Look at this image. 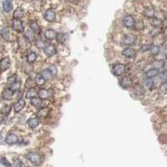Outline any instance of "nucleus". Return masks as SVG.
Returning <instances> with one entry per match:
<instances>
[{"instance_id": "c85d7f7f", "label": "nucleus", "mask_w": 167, "mask_h": 167, "mask_svg": "<svg viewBox=\"0 0 167 167\" xmlns=\"http://www.w3.org/2000/svg\"><path fill=\"white\" fill-rule=\"evenodd\" d=\"M35 60H36V53L34 52V51H30V53L28 54V55H27V61H28V63L32 64V63H34V61H35Z\"/></svg>"}, {"instance_id": "dca6fc26", "label": "nucleus", "mask_w": 167, "mask_h": 167, "mask_svg": "<svg viewBox=\"0 0 167 167\" xmlns=\"http://www.w3.org/2000/svg\"><path fill=\"white\" fill-rule=\"evenodd\" d=\"M25 101L24 99H20L17 103H15V111L16 113H19L20 112L23 108H25Z\"/></svg>"}, {"instance_id": "f03ea898", "label": "nucleus", "mask_w": 167, "mask_h": 167, "mask_svg": "<svg viewBox=\"0 0 167 167\" xmlns=\"http://www.w3.org/2000/svg\"><path fill=\"white\" fill-rule=\"evenodd\" d=\"M136 35L133 34H124L123 38V44L124 45H132L136 42Z\"/></svg>"}, {"instance_id": "09e8293b", "label": "nucleus", "mask_w": 167, "mask_h": 167, "mask_svg": "<svg viewBox=\"0 0 167 167\" xmlns=\"http://www.w3.org/2000/svg\"><path fill=\"white\" fill-rule=\"evenodd\" d=\"M1 140H2V134L0 133V142H1Z\"/></svg>"}, {"instance_id": "37998d69", "label": "nucleus", "mask_w": 167, "mask_h": 167, "mask_svg": "<svg viewBox=\"0 0 167 167\" xmlns=\"http://www.w3.org/2000/svg\"><path fill=\"white\" fill-rule=\"evenodd\" d=\"M151 49V46L149 45V44H145V45H143L141 46V50L142 51H147V50H150Z\"/></svg>"}, {"instance_id": "1a4fd4ad", "label": "nucleus", "mask_w": 167, "mask_h": 167, "mask_svg": "<svg viewBox=\"0 0 167 167\" xmlns=\"http://www.w3.org/2000/svg\"><path fill=\"white\" fill-rule=\"evenodd\" d=\"M19 141H20L19 137L14 133H9L5 139V142L8 144H15L19 143Z\"/></svg>"}, {"instance_id": "f8f14e48", "label": "nucleus", "mask_w": 167, "mask_h": 167, "mask_svg": "<svg viewBox=\"0 0 167 167\" xmlns=\"http://www.w3.org/2000/svg\"><path fill=\"white\" fill-rule=\"evenodd\" d=\"M27 123L30 128L34 129L36 127H38V125L39 124V118L38 117H32L28 119Z\"/></svg>"}, {"instance_id": "f704fd0d", "label": "nucleus", "mask_w": 167, "mask_h": 167, "mask_svg": "<svg viewBox=\"0 0 167 167\" xmlns=\"http://www.w3.org/2000/svg\"><path fill=\"white\" fill-rule=\"evenodd\" d=\"M34 33L32 31V30H29V31L26 32L25 37L27 38V39H28L29 41H32V39H34Z\"/></svg>"}, {"instance_id": "e433bc0d", "label": "nucleus", "mask_w": 167, "mask_h": 167, "mask_svg": "<svg viewBox=\"0 0 167 167\" xmlns=\"http://www.w3.org/2000/svg\"><path fill=\"white\" fill-rule=\"evenodd\" d=\"M151 24H152L153 26H155V27H158V26H160V25H162V21L160 20H159V19H153L152 21H151Z\"/></svg>"}, {"instance_id": "a878e982", "label": "nucleus", "mask_w": 167, "mask_h": 167, "mask_svg": "<svg viewBox=\"0 0 167 167\" xmlns=\"http://www.w3.org/2000/svg\"><path fill=\"white\" fill-rule=\"evenodd\" d=\"M38 95V93L36 92V90L33 88H30L28 90V92L26 93V98H27L32 99L34 98H36V96Z\"/></svg>"}, {"instance_id": "8fccbe9b", "label": "nucleus", "mask_w": 167, "mask_h": 167, "mask_svg": "<svg viewBox=\"0 0 167 167\" xmlns=\"http://www.w3.org/2000/svg\"><path fill=\"white\" fill-rule=\"evenodd\" d=\"M165 67L166 68V70H167V63H165Z\"/></svg>"}, {"instance_id": "b1692460", "label": "nucleus", "mask_w": 167, "mask_h": 167, "mask_svg": "<svg viewBox=\"0 0 167 167\" xmlns=\"http://www.w3.org/2000/svg\"><path fill=\"white\" fill-rule=\"evenodd\" d=\"M30 30H32L34 34H39V31H40V28H39V25H38L36 22H34V21H31V22H30Z\"/></svg>"}, {"instance_id": "393cba45", "label": "nucleus", "mask_w": 167, "mask_h": 167, "mask_svg": "<svg viewBox=\"0 0 167 167\" xmlns=\"http://www.w3.org/2000/svg\"><path fill=\"white\" fill-rule=\"evenodd\" d=\"M133 92L134 93L135 95H138V96H142L144 94V88L139 86V85H136L134 88H133Z\"/></svg>"}, {"instance_id": "c9c22d12", "label": "nucleus", "mask_w": 167, "mask_h": 167, "mask_svg": "<svg viewBox=\"0 0 167 167\" xmlns=\"http://www.w3.org/2000/svg\"><path fill=\"white\" fill-rule=\"evenodd\" d=\"M160 79L162 82V83H166L167 82V71H163L162 73L160 75Z\"/></svg>"}, {"instance_id": "9b49d317", "label": "nucleus", "mask_w": 167, "mask_h": 167, "mask_svg": "<svg viewBox=\"0 0 167 167\" xmlns=\"http://www.w3.org/2000/svg\"><path fill=\"white\" fill-rule=\"evenodd\" d=\"M10 66V59L9 57H4L0 61V71H5L6 70L9 68Z\"/></svg>"}, {"instance_id": "412c9836", "label": "nucleus", "mask_w": 167, "mask_h": 167, "mask_svg": "<svg viewBox=\"0 0 167 167\" xmlns=\"http://www.w3.org/2000/svg\"><path fill=\"white\" fill-rule=\"evenodd\" d=\"M25 15V11L23 9L19 8L15 10V13H14V19H17V20H20L21 18H23Z\"/></svg>"}, {"instance_id": "5701e85b", "label": "nucleus", "mask_w": 167, "mask_h": 167, "mask_svg": "<svg viewBox=\"0 0 167 167\" xmlns=\"http://www.w3.org/2000/svg\"><path fill=\"white\" fill-rule=\"evenodd\" d=\"M67 38H68L67 34H64V33H60V34H57V35H56V39H57V41H58L59 43H61V44L66 43V40H67Z\"/></svg>"}, {"instance_id": "603ef678", "label": "nucleus", "mask_w": 167, "mask_h": 167, "mask_svg": "<svg viewBox=\"0 0 167 167\" xmlns=\"http://www.w3.org/2000/svg\"><path fill=\"white\" fill-rule=\"evenodd\" d=\"M26 167H30V166H26Z\"/></svg>"}, {"instance_id": "cd10ccee", "label": "nucleus", "mask_w": 167, "mask_h": 167, "mask_svg": "<svg viewBox=\"0 0 167 167\" xmlns=\"http://www.w3.org/2000/svg\"><path fill=\"white\" fill-rule=\"evenodd\" d=\"M144 15L145 17L149 18V19L154 18V16H155V9H154L153 8H148V9H146L144 10Z\"/></svg>"}, {"instance_id": "0eeeda50", "label": "nucleus", "mask_w": 167, "mask_h": 167, "mask_svg": "<svg viewBox=\"0 0 167 167\" xmlns=\"http://www.w3.org/2000/svg\"><path fill=\"white\" fill-rule=\"evenodd\" d=\"M119 84L123 88H129L133 85V79L130 77H123V78L120 80Z\"/></svg>"}, {"instance_id": "f3484780", "label": "nucleus", "mask_w": 167, "mask_h": 167, "mask_svg": "<svg viewBox=\"0 0 167 167\" xmlns=\"http://www.w3.org/2000/svg\"><path fill=\"white\" fill-rule=\"evenodd\" d=\"M38 97L41 100H45L49 98V91L46 90V89H39V92H38Z\"/></svg>"}, {"instance_id": "423d86ee", "label": "nucleus", "mask_w": 167, "mask_h": 167, "mask_svg": "<svg viewBox=\"0 0 167 167\" xmlns=\"http://www.w3.org/2000/svg\"><path fill=\"white\" fill-rule=\"evenodd\" d=\"M55 17H56V14L53 9H47L44 15V19L48 22H54L55 20Z\"/></svg>"}, {"instance_id": "2eb2a0df", "label": "nucleus", "mask_w": 167, "mask_h": 167, "mask_svg": "<svg viewBox=\"0 0 167 167\" xmlns=\"http://www.w3.org/2000/svg\"><path fill=\"white\" fill-rule=\"evenodd\" d=\"M50 113V108H39L37 112V117L39 118H44L48 116Z\"/></svg>"}, {"instance_id": "a211bd4d", "label": "nucleus", "mask_w": 167, "mask_h": 167, "mask_svg": "<svg viewBox=\"0 0 167 167\" xmlns=\"http://www.w3.org/2000/svg\"><path fill=\"white\" fill-rule=\"evenodd\" d=\"M0 34H1V36L2 38L7 41H10L11 39H10V33L9 30H8L7 28H3L1 31H0Z\"/></svg>"}, {"instance_id": "6ab92c4d", "label": "nucleus", "mask_w": 167, "mask_h": 167, "mask_svg": "<svg viewBox=\"0 0 167 167\" xmlns=\"http://www.w3.org/2000/svg\"><path fill=\"white\" fill-rule=\"evenodd\" d=\"M3 8L4 10L6 13L10 12L12 9H13V4H12V0H4V4H3Z\"/></svg>"}, {"instance_id": "de8ad7c7", "label": "nucleus", "mask_w": 167, "mask_h": 167, "mask_svg": "<svg viewBox=\"0 0 167 167\" xmlns=\"http://www.w3.org/2000/svg\"><path fill=\"white\" fill-rule=\"evenodd\" d=\"M2 121H3V118L0 117V124H1V123H2Z\"/></svg>"}, {"instance_id": "c756f323", "label": "nucleus", "mask_w": 167, "mask_h": 167, "mask_svg": "<svg viewBox=\"0 0 167 167\" xmlns=\"http://www.w3.org/2000/svg\"><path fill=\"white\" fill-rule=\"evenodd\" d=\"M40 74L42 75V77H44L45 81L46 80H50V79L53 77V75L50 73V71L48 69H45L44 71H42Z\"/></svg>"}, {"instance_id": "ea45409f", "label": "nucleus", "mask_w": 167, "mask_h": 167, "mask_svg": "<svg viewBox=\"0 0 167 167\" xmlns=\"http://www.w3.org/2000/svg\"><path fill=\"white\" fill-rule=\"evenodd\" d=\"M9 111H10V107L9 106H8V105H6V106H4V108H2L1 113H3V114H4V115H8V114L9 113Z\"/></svg>"}, {"instance_id": "39448f33", "label": "nucleus", "mask_w": 167, "mask_h": 167, "mask_svg": "<svg viewBox=\"0 0 167 167\" xmlns=\"http://www.w3.org/2000/svg\"><path fill=\"white\" fill-rule=\"evenodd\" d=\"M12 28L19 33H22L25 30L23 22L20 20H17V19H14L12 21Z\"/></svg>"}, {"instance_id": "bb28decb", "label": "nucleus", "mask_w": 167, "mask_h": 167, "mask_svg": "<svg viewBox=\"0 0 167 167\" xmlns=\"http://www.w3.org/2000/svg\"><path fill=\"white\" fill-rule=\"evenodd\" d=\"M144 86L148 89H152L155 86V82L152 78H146L144 81Z\"/></svg>"}, {"instance_id": "3c124183", "label": "nucleus", "mask_w": 167, "mask_h": 167, "mask_svg": "<svg viewBox=\"0 0 167 167\" xmlns=\"http://www.w3.org/2000/svg\"><path fill=\"white\" fill-rule=\"evenodd\" d=\"M166 60H167V54H166Z\"/></svg>"}, {"instance_id": "7c9ffc66", "label": "nucleus", "mask_w": 167, "mask_h": 167, "mask_svg": "<svg viewBox=\"0 0 167 167\" xmlns=\"http://www.w3.org/2000/svg\"><path fill=\"white\" fill-rule=\"evenodd\" d=\"M31 104L36 108H39L42 104V100L39 98H34L31 99Z\"/></svg>"}, {"instance_id": "473e14b6", "label": "nucleus", "mask_w": 167, "mask_h": 167, "mask_svg": "<svg viewBox=\"0 0 167 167\" xmlns=\"http://www.w3.org/2000/svg\"><path fill=\"white\" fill-rule=\"evenodd\" d=\"M153 66H154V68L159 70L160 68H162L165 66V62L162 61H155L153 62Z\"/></svg>"}, {"instance_id": "9d476101", "label": "nucleus", "mask_w": 167, "mask_h": 167, "mask_svg": "<svg viewBox=\"0 0 167 167\" xmlns=\"http://www.w3.org/2000/svg\"><path fill=\"white\" fill-rule=\"evenodd\" d=\"M122 55L126 58H133L136 55V50L133 48L128 47L122 51Z\"/></svg>"}, {"instance_id": "4c0bfd02", "label": "nucleus", "mask_w": 167, "mask_h": 167, "mask_svg": "<svg viewBox=\"0 0 167 167\" xmlns=\"http://www.w3.org/2000/svg\"><path fill=\"white\" fill-rule=\"evenodd\" d=\"M150 52L153 55H157L160 52V47L159 46H153L150 49Z\"/></svg>"}, {"instance_id": "4be33fe9", "label": "nucleus", "mask_w": 167, "mask_h": 167, "mask_svg": "<svg viewBox=\"0 0 167 167\" xmlns=\"http://www.w3.org/2000/svg\"><path fill=\"white\" fill-rule=\"evenodd\" d=\"M34 83L38 85V86H42V85H44L45 83V80L42 77L41 74H37L36 75V77L34 78Z\"/></svg>"}, {"instance_id": "2f4dec72", "label": "nucleus", "mask_w": 167, "mask_h": 167, "mask_svg": "<svg viewBox=\"0 0 167 167\" xmlns=\"http://www.w3.org/2000/svg\"><path fill=\"white\" fill-rule=\"evenodd\" d=\"M20 86H21V82L20 81H16L15 83L10 86V88L14 93H16V92H18L20 90Z\"/></svg>"}, {"instance_id": "79ce46f5", "label": "nucleus", "mask_w": 167, "mask_h": 167, "mask_svg": "<svg viewBox=\"0 0 167 167\" xmlns=\"http://www.w3.org/2000/svg\"><path fill=\"white\" fill-rule=\"evenodd\" d=\"M160 91L162 92L163 93L167 94V82L166 83H162V85L160 86Z\"/></svg>"}, {"instance_id": "6e6552de", "label": "nucleus", "mask_w": 167, "mask_h": 167, "mask_svg": "<svg viewBox=\"0 0 167 167\" xmlns=\"http://www.w3.org/2000/svg\"><path fill=\"white\" fill-rule=\"evenodd\" d=\"M44 54L46 55L48 57H50V56H53L54 55H55L56 53V48L54 44H46L44 47Z\"/></svg>"}, {"instance_id": "49530a36", "label": "nucleus", "mask_w": 167, "mask_h": 167, "mask_svg": "<svg viewBox=\"0 0 167 167\" xmlns=\"http://www.w3.org/2000/svg\"><path fill=\"white\" fill-rule=\"evenodd\" d=\"M66 2H69V3H74L76 0H66Z\"/></svg>"}, {"instance_id": "ddd939ff", "label": "nucleus", "mask_w": 167, "mask_h": 167, "mask_svg": "<svg viewBox=\"0 0 167 167\" xmlns=\"http://www.w3.org/2000/svg\"><path fill=\"white\" fill-rule=\"evenodd\" d=\"M14 92L11 90V88H5L2 93V98L5 100H10L14 96Z\"/></svg>"}, {"instance_id": "f257e3e1", "label": "nucleus", "mask_w": 167, "mask_h": 167, "mask_svg": "<svg viewBox=\"0 0 167 167\" xmlns=\"http://www.w3.org/2000/svg\"><path fill=\"white\" fill-rule=\"evenodd\" d=\"M26 157L34 166H39L43 162L42 155L37 152H29L27 154Z\"/></svg>"}, {"instance_id": "72a5a7b5", "label": "nucleus", "mask_w": 167, "mask_h": 167, "mask_svg": "<svg viewBox=\"0 0 167 167\" xmlns=\"http://www.w3.org/2000/svg\"><path fill=\"white\" fill-rule=\"evenodd\" d=\"M144 27V22H143L142 20H137V21H135V25H134V28L133 29H135V30H143Z\"/></svg>"}, {"instance_id": "aec40b11", "label": "nucleus", "mask_w": 167, "mask_h": 167, "mask_svg": "<svg viewBox=\"0 0 167 167\" xmlns=\"http://www.w3.org/2000/svg\"><path fill=\"white\" fill-rule=\"evenodd\" d=\"M158 74H159V70L158 69L151 68L146 71L145 75H146V77H148V78H152L154 77H156Z\"/></svg>"}, {"instance_id": "c03bdc74", "label": "nucleus", "mask_w": 167, "mask_h": 167, "mask_svg": "<svg viewBox=\"0 0 167 167\" xmlns=\"http://www.w3.org/2000/svg\"><path fill=\"white\" fill-rule=\"evenodd\" d=\"M1 162L3 163L4 165L5 166H7V167H11V166H10V164L9 163V161L6 160V159H4V158H2L1 159Z\"/></svg>"}, {"instance_id": "58836bf2", "label": "nucleus", "mask_w": 167, "mask_h": 167, "mask_svg": "<svg viewBox=\"0 0 167 167\" xmlns=\"http://www.w3.org/2000/svg\"><path fill=\"white\" fill-rule=\"evenodd\" d=\"M48 70H49L50 71V73L52 74L53 75V77L54 76H55L56 74H57V72H58V71H57V68L55 66H49V68H48Z\"/></svg>"}, {"instance_id": "4468645a", "label": "nucleus", "mask_w": 167, "mask_h": 167, "mask_svg": "<svg viewBox=\"0 0 167 167\" xmlns=\"http://www.w3.org/2000/svg\"><path fill=\"white\" fill-rule=\"evenodd\" d=\"M44 37L47 39H54L55 38H56V35H57V33L54 30H51V29H48L44 31Z\"/></svg>"}, {"instance_id": "a18cd8bd", "label": "nucleus", "mask_w": 167, "mask_h": 167, "mask_svg": "<svg viewBox=\"0 0 167 167\" xmlns=\"http://www.w3.org/2000/svg\"><path fill=\"white\" fill-rule=\"evenodd\" d=\"M14 163H15V165L16 166L18 167H21V166H22V163H21V161H20L19 159H14Z\"/></svg>"}, {"instance_id": "20e7f679", "label": "nucleus", "mask_w": 167, "mask_h": 167, "mask_svg": "<svg viewBox=\"0 0 167 167\" xmlns=\"http://www.w3.org/2000/svg\"><path fill=\"white\" fill-rule=\"evenodd\" d=\"M125 69H126V66L123 64H116L113 66V75L117 76V77H119V76H122L124 72H125Z\"/></svg>"}, {"instance_id": "a19ab883", "label": "nucleus", "mask_w": 167, "mask_h": 167, "mask_svg": "<svg viewBox=\"0 0 167 167\" xmlns=\"http://www.w3.org/2000/svg\"><path fill=\"white\" fill-rule=\"evenodd\" d=\"M15 82H16V77H15V76H13V77H9V78L8 79V84H9V86L13 85Z\"/></svg>"}, {"instance_id": "7ed1b4c3", "label": "nucleus", "mask_w": 167, "mask_h": 167, "mask_svg": "<svg viewBox=\"0 0 167 167\" xmlns=\"http://www.w3.org/2000/svg\"><path fill=\"white\" fill-rule=\"evenodd\" d=\"M123 23L124 26L128 29H133L135 25V20L132 15H126L123 20Z\"/></svg>"}]
</instances>
